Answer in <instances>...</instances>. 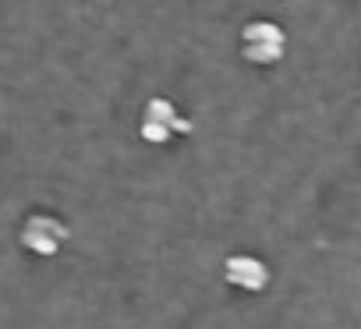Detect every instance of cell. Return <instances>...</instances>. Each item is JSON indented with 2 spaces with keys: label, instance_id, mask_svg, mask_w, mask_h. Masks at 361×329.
Segmentation results:
<instances>
[{
  "label": "cell",
  "instance_id": "cell-1",
  "mask_svg": "<svg viewBox=\"0 0 361 329\" xmlns=\"http://www.w3.org/2000/svg\"><path fill=\"white\" fill-rule=\"evenodd\" d=\"M241 46L252 64H276L287 50V36L273 22H248L241 32Z\"/></svg>",
  "mask_w": 361,
  "mask_h": 329
},
{
  "label": "cell",
  "instance_id": "cell-2",
  "mask_svg": "<svg viewBox=\"0 0 361 329\" xmlns=\"http://www.w3.org/2000/svg\"><path fill=\"white\" fill-rule=\"evenodd\" d=\"M188 128H192V120L180 117L170 99H149L145 117H142V135H145L149 142L159 145V142H166L173 131H188Z\"/></svg>",
  "mask_w": 361,
  "mask_h": 329
},
{
  "label": "cell",
  "instance_id": "cell-3",
  "mask_svg": "<svg viewBox=\"0 0 361 329\" xmlns=\"http://www.w3.org/2000/svg\"><path fill=\"white\" fill-rule=\"evenodd\" d=\"M22 241H25V248L36 252V255H54V252L68 241V227H64L57 216H43V213H39V216L25 220Z\"/></svg>",
  "mask_w": 361,
  "mask_h": 329
},
{
  "label": "cell",
  "instance_id": "cell-4",
  "mask_svg": "<svg viewBox=\"0 0 361 329\" xmlns=\"http://www.w3.org/2000/svg\"><path fill=\"white\" fill-rule=\"evenodd\" d=\"M224 273L238 290H262L269 283V266L255 255H231Z\"/></svg>",
  "mask_w": 361,
  "mask_h": 329
}]
</instances>
